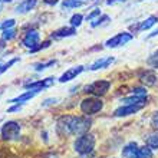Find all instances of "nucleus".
<instances>
[{
	"label": "nucleus",
	"mask_w": 158,
	"mask_h": 158,
	"mask_svg": "<svg viewBox=\"0 0 158 158\" xmlns=\"http://www.w3.org/2000/svg\"><path fill=\"white\" fill-rule=\"evenodd\" d=\"M73 147H75L76 152H79L81 155L91 154L95 148V137L92 134H83L75 141Z\"/></svg>",
	"instance_id": "1"
},
{
	"label": "nucleus",
	"mask_w": 158,
	"mask_h": 158,
	"mask_svg": "<svg viewBox=\"0 0 158 158\" xmlns=\"http://www.w3.org/2000/svg\"><path fill=\"white\" fill-rule=\"evenodd\" d=\"M91 125H92V121L88 117H73L71 121V134L72 135L88 134Z\"/></svg>",
	"instance_id": "2"
},
{
	"label": "nucleus",
	"mask_w": 158,
	"mask_h": 158,
	"mask_svg": "<svg viewBox=\"0 0 158 158\" xmlns=\"http://www.w3.org/2000/svg\"><path fill=\"white\" fill-rule=\"evenodd\" d=\"M102 108H104V102H102L98 96H95V98H86V99H83L82 104H81V111H82L86 117L99 112Z\"/></svg>",
	"instance_id": "3"
},
{
	"label": "nucleus",
	"mask_w": 158,
	"mask_h": 158,
	"mask_svg": "<svg viewBox=\"0 0 158 158\" xmlns=\"http://www.w3.org/2000/svg\"><path fill=\"white\" fill-rule=\"evenodd\" d=\"M20 134V125L15 122V121H9L2 127V138L3 139H15L16 137H19Z\"/></svg>",
	"instance_id": "4"
},
{
	"label": "nucleus",
	"mask_w": 158,
	"mask_h": 158,
	"mask_svg": "<svg viewBox=\"0 0 158 158\" xmlns=\"http://www.w3.org/2000/svg\"><path fill=\"white\" fill-rule=\"evenodd\" d=\"M109 88H111V82L109 81H95L89 86H86V92L99 98V96H104L108 92Z\"/></svg>",
	"instance_id": "5"
},
{
	"label": "nucleus",
	"mask_w": 158,
	"mask_h": 158,
	"mask_svg": "<svg viewBox=\"0 0 158 158\" xmlns=\"http://www.w3.org/2000/svg\"><path fill=\"white\" fill-rule=\"evenodd\" d=\"M145 106V102H139V104H128L124 105V106H119L118 109H115L114 112V117L121 118V117H128V115H132V114H137L139 109H142Z\"/></svg>",
	"instance_id": "6"
},
{
	"label": "nucleus",
	"mask_w": 158,
	"mask_h": 158,
	"mask_svg": "<svg viewBox=\"0 0 158 158\" xmlns=\"http://www.w3.org/2000/svg\"><path fill=\"white\" fill-rule=\"evenodd\" d=\"M134 39V36L131 33H128V32H121V33L115 35L114 38L108 39L106 40V48H119V46L122 45H127L128 42H131Z\"/></svg>",
	"instance_id": "7"
},
{
	"label": "nucleus",
	"mask_w": 158,
	"mask_h": 158,
	"mask_svg": "<svg viewBox=\"0 0 158 158\" xmlns=\"http://www.w3.org/2000/svg\"><path fill=\"white\" fill-rule=\"evenodd\" d=\"M39 40H40L39 32L38 30H35V29H32L25 35V38H23V46L27 48V49H30V50H33L35 48L39 45Z\"/></svg>",
	"instance_id": "8"
},
{
	"label": "nucleus",
	"mask_w": 158,
	"mask_h": 158,
	"mask_svg": "<svg viewBox=\"0 0 158 158\" xmlns=\"http://www.w3.org/2000/svg\"><path fill=\"white\" fill-rule=\"evenodd\" d=\"M53 83H55V78H46V79H42V81H36V82L26 83L25 88L29 89V91L39 92V91H42V89H45V88H50Z\"/></svg>",
	"instance_id": "9"
},
{
	"label": "nucleus",
	"mask_w": 158,
	"mask_h": 158,
	"mask_svg": "<svg viewBox=\"0 0 158 158\" xmlns=\"http://www.w3.org/2000/svg\"><path fill=\"white\" fill-rule=\"evenodd\" d=\"M83 69L85 68L83 66H73V68H71V69H68V71H65L63 72V75L59 78V82H69V81H72V79H75L78 75H81L83 72Z\"/></svg>",
	"instance_id": "10"
},
{
	"label": "nucleus",
	"mask_w": 158,
	"mask_h": 158,
	"mask_svg": "<svg viewBox=\"0 0 158 158\" xmlns=\"http://www.w3.org/2000/svg\"><path fill=\"white\" fill-rule=\"evenodd\" d=\"M73 117H62L59 118L58 124H56V128H58V132L60 135H69L71 134V121Z\"/></svg>",
	"instance_id": "11"
},
{
	"label": "nucleus",
	"mask_w": 158,
	"mask_h": 158,
	"mask_svg": "<svg viewBox=\"0 0 158 158\" xmlns=\"http://www.w3.org/2000/svg\"><path fill=\"white\" fill-rule=\"evenodd\" d=\"M138 150L139 147L137 145V142H129L122 148V157L124 158H137Z\"/></svg>",
	"instance_id": "12"
},
{
	"label": "nucleus",
	"mask_w": 158,
	"mask_h": 158,
	"mask_svg": "<svg viewBox=\"0 0 158 158\" xmlns=\"http://www.w3.org/2000/svg\"><path fill=\"white\" fill-rule=\"evenodd\" d=\"M111 63H114V58H99L96 62H94L89 66V71H99V69H104V68H108Z\"/></svg>",
	"instance_id": "13"
},
{
	"label": "nucleus",
	"mask_w": 158,
	"mask_h": 158,
	"mask_svg": "<svg viewBox=\"0 0 158 158\" xmlns=\"http://www.w3.org/2000/svg\"><path fill=\"white\" fill-rule=\"evenodd\" d=\"M75 33H76V29L73 27V26H71V27H62V29H59V30H56V32H53V33H52V38H53V39L69 38V36H73Z\"/></svg>",
	"instance_id": "14"
},
{
	"label": "nucleus",
	"mask_w": 158,
	"mask_h": 158,
	"mask_svg": "<svg viewBox=\"0 0 158 158\" xmlns=\"http://www.w3.org/2000/svg\"><path fill=\"white\" fill-rule=\"evenodd\" d=\"M36 3H38V0H23L16 7V12L17 13H27L36 6Z\"/></svg>",
	"instance_id": "15"
},
{
	"label": "nucleus",
	"mask_w": 158,
	"mask_h": 158,
	"mask_svg": "<svg viewBox=\"0 0 158 158\" xmlns=\"http://www.w3.org/2000/svg\"><path fill=\"white\" fill-rule=\"evenodd\" d=\"M36 94H38V92L27 91V92H25V94H22V95H19V96H16V98L10 99L9 102H10V104H25L26 101H30V99H32V98H33Z\"/></svg>",
	"instance_id": "16"
},
{
	"label": "nucleus",
	"mask_w": 158,
	"mask_h": 158,
	"mask_svg": "<svg viewBox=\"0 0 158 158\" xmlns=\"http://www.w3.org/2000/svg\"><path fill=\"white\" fill-rule=\"evenodd\" d=\"M141 81L144 85H147V86H154L155 83H157V75H155L154 72L147 71L141 75Z\"/></svg>",
	"instance_id": "17"
},
{
	"label": "nucleus",
	"mask_w": 158,
	"mask_h": 158,
	"mask_svg": "<svg viewBox=\"0 0 158 158\" xmlns=\"http://www.w3.org/2000/svg\"><path fill=\"white\" fill-rule=\"evenodd\" d=\"M157 22H158V17L157 16H150L148 19H145V20H144L141 25H139L138 30H148L150 27H152V26H154Z\"/></svg>",
	"instance_id": "18"
},
{
	"label": "nucleus",
	"mask_w": 158,
	"mask_h": 158,
	"mask_svg": "<svg viewBox=\"0 0 158 158\" xmlns=\"http://www.w3.org/2000/svg\"><path fill=\"white\" fill-rule=\"evenodd\" d=\"M81 6H83L82 0H65L62 3L63 9H76V7H81Z\"/></svg>",
	"instance_id": "19"
},
{
	"label": "nucleus",
	"mask_w": 158,
	"mask_h": 158,
	"mask_svg": "<svg viewBox=\"0 0 158 158\" xmlns=\"http://www.w3.org/2000/svg\"><path fill=\"white\" fill-rule=\"evenodd\" d=\"M147 147H150L151 150H158V132L152 134L147 138Z\"/></svg>",
	"instance_id": "20"
},
{
	"label": "nucleus",
	"mask_w": 158,
	"mask_h": 158,
	"mask_svg": "<svg viewBox=\"0 0 158 158\" xmlns=\"http://www.w3.org/2000/svg\"><path fill=\"white\" fill-rule=\"evenodd\" d=\"M137 158H152V150L150 147H141L138 150Z\"/></svg>",
	"instance_id": "21"
},
{
	"label": "nucleus",
	"mask_w": 158,
	"mask_h": 158,
	"mask_svg": "<svg viewBox=\"0 0 158 158\" xmlns=\"http://www.w3.org/2000/svg\"><path fill=\"white\" fill-rule=\"evenodd\" d=\"M55 63H56V60H49V62H45V63H38V65H35V71L42 72V71H45V69H48V68L53 66Z\"/></svg>",
	"instance_id": "22"
},
{
	"label": "nucleus",
	"mask_w": 158,
	"mask_h": 158,
	"mask_svg": "<svg viewBox=\"0 0 158 158\" xmlns=\"http://www.w3.org/2000/svg\"><path fill=\"white\" fill-rule=\"evenodd\" d=\"M131 95L138 96V98H147L148 92H147L145 88H134V89H132V94H131Z\"/></svg>",
	"instance_id": "23"
},
{
	"label": "nucleus",
	"mask_w": 158,
	"mask_h": 158,
	"mask_svg": "<svg viewBox=\"0 0 158 158\" xmlns=\"http://www.w3.org/2000/svg\"><path fill=\"white\" fill-rule=\"evenodd\" d=\"M82 20H83V16L82 15H79V13H76V15H73V16L71 17V26L78 27V26H81Z\"/></svg>",
	"instance_id": "24"
},
{
	"label": "nucleus",
	"mask_w": 158,
	"mask_h": 158,
	"mask_svg": "<svg viewBox=\"0 0 158 158\" xmlns=\"http://www.w3.org/2000/svg\"><path fill=\"white\" fill-rule=\"evenodd\" d=\"M15 36H16V30L15 29L3 30V33H2V39H3V40H12Z\"/></svg>",
	"instance_id": "25"
},
{
	"label": "nucleus",
	"mask_w": 158,
	"mask_h": 158,
	"mask_svg": "<svg viewBox=\"0 0 158 158\" xmlns=\"http://www.w3.org/2000/svg\"><path fill=\"white\" fill-rule=\"evenodd\" d=\"M19 62V58H15V59H12V60H9L7 63H3V65H0V75L3 73V72H6L9 69L10 66H13L15 63H17Z\"/></svg>",
	"instance_id": "26"
},
{
	"label": "nucleus",
	"mask_w": 158,
	"mask_h": 158,
	"mask_svg": "<svg viewBox=\"0 0 158 158\" xmlns=\"http://www.w3.org/2000/svg\"><path fill=\"white\" fill-rule=\"evenodd\" d=\"M148 65H150L151 68H154V69H157L158 68V50L148 58Z\"/></svg>",
	"instance_id": "27"
},
{
	"label": "nucleus",
	"mask_w": 158,
	"mask_h": 158,
	"mask_svg": "<svg viewBox=\"0 0 158 158\" xmlns=\"http://www.w3.org/2000/svg\"><path fill=\"white\" fill-rule=\"evenodd\" d=\"M109 20V16H106V15H104V16H101V19H96V20H94L91 23L92 27H98L99 25H104L105 22H108Z\"/></svg>",
	"instance_id": "28"
},
{
	"label": "nucleus",
	"mask_w": 158,
	"mask_h": 158,
	"mask_svg": "<svg viewBox=\"0 0 158 158\" xmlns=\"http://www.w3.org/2000/svg\"><path fill=\"white\" fill-rule=\"evenodd\" d=\"M15 23H16V20H15V19H9V20H6L3 23V25L0 26V27H2V29L3 30H7V29H12L13 26H15Z\"/></svg>",
	"instance_id": "29"
},
{
	"label": "nucleus",
	"mask_w": 158,
	"mask_h": 158,
	"mask_svg": "<svg viewBox=\"0 0 158 158\" xmlns=\"http://www.w3.org/2000/svg\"><path fill=\"white\" fill-rule=\"evenodd\" d=\"M50 46V40H45L43 42V43H39L38 46H36V48H35L33 50H30V52H32V53H33V52H39V50H42V49H46V48H49Z\"/></svg>",
	"instance_id": "30"
},
{
	"label": "nucleus",
	"mask_w": 158,
	"mask_h": 158,
	"mask_svg": "<svg viewBox=\"0 0 158 158\" xmlns=\"http://www.w3.org/2000/svg\"><path fill=\"white\" fill-rule=\"evenodd\" d=\"M99 15H101V10H99V9H94V10H92V12L86 16V20H88V22L94 20V19H95L96 16H99Z\"/></svg>",
	"instance_id": "31"
},
{
	"label": "nucleus",
	"mask_w": 158,
	"mask_h": 158,
	"mask_svg": "<svg viewBox=\"0 0 158 158\" xmlns=\"http://www.w3.org/2000/svg\"><path fill=\"white\" fill-rule=\"evenodd\" d=\"M151 122H152V125H154L155 128H158V111L154 112V115H152V118H151Z\"/></svg>",
	"instance_id": "32"
},
{
	"label": "nucleus",
	"mask_w": 158,
	"mask_h": 158,
	"mask_svg": "<svg viewBox=\"0 0 158 158\" xmlns=\"http://www.w3.org/2000/svg\"><path fill=\"white\" fill-rule=\"evenodd\" d=\"M20 109V104H16L15 106H12V108L7 109V112H16V111H19Z\"/></svg>",
	"instance_id": "33"
},
{
	"label": "nucleus",
	"mask_w": 158,
	"mask_h": 158,
	"mask_svg": "<svg viewBox=\"0 0 158 158\" xmlns=\"http://www.w3.org/2000/svg\"><path fill=\"white\" fill-rule=\"evenodd\" d=\"M43 2H45L46 4H49V6H55V4L58 3L59 0H43Z\"/></svg>",
	"instance_id": "34"
},
{
	"label": "nucleus",
	"mask_w": 158,
	"mask_h": 158,
	"mask_svg": "<svg viewBox=\"0 0 158 158\" xmlns=\"http://www.w3.org/2000/svg\"><path fill=\"white\" fill-rule=\"evenodd\" d=\"M121 2H125V0H106V4H115V3H121Z\"/></svg>",
	"instance_id": "35"
},
{
	"label": "nucleus",
	"mask_w": 158,
	"mask_h": 158,
	"mask_svg": "<svg viewBox=\"0 0 158 158\" xmlns=\"http://www.w3.org/2000/svg\"><path fill=\"white\" fill-rule=\"evenodd\" d=\"M155 36H158V27L154 30V32H152V33L148 35V38H150V39H151V38H155Z\"/></svg>",
	"instance_id": "36"
},
{
	"label": "nucleus",
	"mask_w": 158,
	"mask_h": 158,
	"mask_svg": "<svg viewBox=\"0 0 158 158\" xmlns=\"http://www.w3.org/2000/svg\"><path fill=\"white\" fill-rule=\"evenodd\" d=\"M46 158H59V157L55 154H49V155H46Z\"/></svg>",
	"instance_id": "37"
},
{
	"label": "nucleus",
	"mask_w": 158,
	"mask_h": 158,
	"mask_svg": "<svg viewBox=\"0 0 158 158\" xmlns=\"http://www.w3.org/2000/svg\"><path fill=\"white\" fill-rule=\"evenodd\" d=\"M4 48V42H3V39H2V40H0V50L3 49Z\"/></svg>",
	"instance_id": "38"
},
{
	"label": "nucleus",
	"mask_w": 158,
	"mask_h": 158,
	"mask_svg": "<svg viewBox=\"0 0 158 158\" xmlns=\"http://www.w3.org/2000/svg\"><path fill=\"white\" fill-rule=\"evenodd\" d=\"M3 2H6V3H10V2H13V0H3Z\"/></svg>",
	"instance_id": "39"
}]
</instances>
